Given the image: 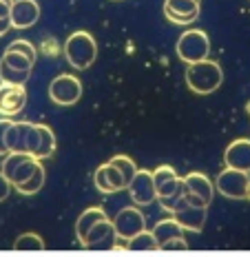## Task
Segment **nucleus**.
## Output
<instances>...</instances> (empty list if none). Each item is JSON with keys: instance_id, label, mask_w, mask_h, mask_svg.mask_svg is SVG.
Listing matches in <instances>:
<instances>
[{"instance_id": "obj_1", "label": "nucleus", "mask_w": 250, "mask_h": 257, "mask_svg": "<svg viewBox=\"0 0 250 257\" xmlns=\"http://www.w3.org/2000/svg\"><path fill=\"white\" fill-rule=\"evenodd\" d=\"M224 82V71L221 64L206 58V60L193 62L186 67V84L193 93L199 95H208L212 91H217Z\"/></svg>"}, {"instance_id": "obj_2", "label": "nucleus", "mask_w": 250, "mask_h": 257, "mask_svg": "<svg viewBox=\"0 0 250 257\" xmlns=\"http://www.w3.org/2000/svg\"><path fill=\"white\" fill-rule=\"evenodd\" d=\"M65 58L73 69H89L98 58V42L89 31H73L65 42Z\"/></svg>"}, {"instance_id": "obj_3", "label": "nucleus", "mask_w": 250, "mask_h": 257, "mask_svg": "<svg viewBox=\"0 0 250 257\" xmlns=\"http://www.w3.org/2000/svg\"><path fill=\"white\" fill-rule=\"evenodd\" d=\"M177 58L186 64H193L199 60H206L210 56V38L201 29H188L177 38L175 45Z\"/></svg>"}, {"instance_id": "obj_4", "label": "nucleus", "mask_w": 250, "mask_h": 257, "mask_svg": "<svg viewBox=\"0 0 250 257\" xmlns=\"http://www.w3.org/2000/svg\"><path fill=\"white\" fill-rule=\"evenodd\" d=\"M40 160L36 158L34 153H20V151H12V153H7L5 155V160H3V173L7 175L9 180H12V184L14 186H18V184H23V182H27L31 178V175L38 171L40 167Z\"/></svg>"}, {"instance_id": "obj_5", "label": "nucleus", "mask_w": 250, "mask_h": 257, "mask_svg": "<svg viewBox=\"0 0 250 257\" xmlns=\"http://www.w3.org/2000/svg\"><path fill=\"white\" fill-rule=\"evenodd\" d=\"M217 193H221L228 200H250V182L248 171L226 167L215 180Z\"/></svg>"}, {"instance_id": "obj_6", "label": "nucleus", "mask_w": 250, "mask_h": 257, "mask_svg": "<svg viewBox=\"0 0 250 257\" xmlns=\"http://www.w3.org/2000/svg\"><path fill=\"white\" fill-rule=\"evenodd\" d=\"M215 182L201 171H190L184 178V193L188 197V204L193 206H210L212 195H215Z\"/></svg>"}, {"instance_id": "obj_7", "label": "nucleus", "mask_w": 250, "mask_h": 257, "mask_svg": "<svg viewBox=\"0 0 250 257\" xmlns=\"http://www.w3.org/2000/svg\"><path fill=\"white\" fill-rule=\"evenodd\" d=\"M49 98L58 106H73L82 98V82L71 73H60L58 78L51 80Z\"/></svg>"}, {"instance_id": "obj_8", "label": "nucleus", "mask_w": 250, "mask_h": 257, "mask_svg": "<svg viewBox=\"0 0 250 257\" xmlns=\"http://www.w3.org/2000/svg\"><path fill=\"white\" fill-rule=\"evenodd\" d=\"M118 233H115L113 219L104 217L100 219L98 224H93V228L80 239V244L89 250H111L115 248V242H118Z\"/></svg>"}, {"instance_id": "obj_9", "label": "nucleus", "mask_w": 250, "mask_h": 257, "mask_svg": "<svg viewBox=\"0 0 250 257\" xmlns=\"http://www.w3.org/2000/svg\"><path fill=\"white\" fill-rule=\"evenodd\" d=\"M131 200L137 206H151L157 200V189H155V180H153V171L146 169H137V173L133 175V180L126 186Z\"/></svg>"}, {"instance_id": "obj_10", "label": "nucleus", "mask_w": 250, "mask_h": 257, "mask_svg": "<svg viewBox=\"0 0 250 257\" xmlns=\"http://www.w3.org/2000/svg\"><path fill=\"white\" fill-rule=\"evenodd\" d=\"M113 226H115V233L122 242L126 244V239H131L133 235L142 233L146 228V219L142 215V211L135 206H124L118 211V215L113 217Z\"/></svg>"}, {"instance_id": "obj_11", "label": "nucleus", "mask_w": 250, "mask_h": 257, "mask_svg": "<svg viewBox=\"0 0 250 257\" xmlns=\"http://www.w3.org/2000/svg\"><path fill=\"white\" fill-rule=\"evenodd\" d=\"M27 106V89L25 84L0 82V115L14 117Z\"/></svg>"}, {"instance_id": "obj_12", "label": "nucleus", "mask_w": 250, "mask_h": 257, "mask_svg": "<svg viewBox=\"0 0 250 257\" xmlns=\"http://www.w3.org/2000/svg\"><path fill=\"white\" fill-rule=\"evenodd\" d=\"M93 184H95V189H98L100 193H120V191H124L126 186V180H124V175H122V171L115 167V164H111V162H104V164H100L98 169H95V173H93Z\"/></svg>"}, {"instance_id": "obj_13", "label": "nucleus", "mask_w": 250, "mask_h": 257, "mask_svg": "<svg viewBox=\"0 0 250 257\" xmlns=\"http://www.w3.org/2000/svg\"><path fill=\"white\" fill-rule=\"evenodd\" d=\"M164 16L173 25H190L199 18V0H164Z\"/></svg>"}, {"instance_id": "obj_14", "label": "nucleus", "mask_w": 250, "mask_h": 257, "mask_svg": "<svg viewBox=\"0 0 250 257\" xmlns=\"http://www.w3.org/2000/svg\"><path fill=\"white\" fill-rule=\"evenodd\" d=\"M12 25L14 29H29L38 23L40 18V5L36 0H14L12 5Z\"/></svg>"}, {"instance_id": "obj_15", "label": "nucleus", "mask_w": 250, "mask_h": 257, "mask_svg": "<svg viewBox=\"0 0 250 257\" xmlns=\"http://www.w3.org/2000/svg\"><path fill=\"white\" fill-rule=\"evenodd\" d=\"M153 180H155V189H157V200L159 197L173 195V193L184 189V178H179L177 171L168 164H162L153 171Z\"/></svg>"}, {"instance_id": "obj_16", "label": "nucleus", "mask_w": 250, "mask_h": 257, "mask_svg": "<svg viewBox=\"0 0 250 257\" xmlns=\"http://www.w3.org/2000/svg\"><path fill=\"white\" fill-rule=\"evenodd\" d=\"M224 162H226V167H232V169H241V171L250 169V140L248 138H239V140L228 144L224 151Z\"/></svg>"}, {"instance_id": "obj_17", "label": "nucleus", "mask_w": 250, "mask_h": 257, "mask_svg": "<svg viewBox=\"0 0 250 257\" xmlns=\"http://www.w3.org/2000/svg\"><path fill=\"white\" fill-rule=\"evenodd\" d=\"M34 131L31 122H12L7 131V147L9 153L12 151H20V153H29V138Z\"/></svg>"}, {"instance_id": "obj_18", "label": "nucleus", "mask_w": 250, "mask_h": 257, "mask_svg": "<svg viewBox=\"0 0 250 257\" xmlns=\"http://www.w3.org/2000/svg\"><path fill=\"white\" fill-rule=\"evenodd\" d=\"M173 217L177 219L179 224L186 228V231H193V233H199L201 228H204V224H206V206H193V204H188V206H184L182 211H177V213H173Z\"/></svg>"}, {"instance_id": "obj_19", "label": "nucleus", "mask_w": 250, "mask_h": 257, "mask_svg": "<svg viewBox=\"0 0 250 257\" xmlns=\"http://www.w3.org/2000/svg\"><path fill=\"white\" fill-rule=\"evenodd\" d=\"M104 217H106V213H104L102 206H91V208H87V211L80 213V217H78V222H76L78 242H80V239H82L89 231H91L93 224H98L100 219H104Z\"/></svg>"}, {"instance_id": "obj_20", "label": "nucleus", "mask_w": 250, "mask_h": 257, "mask_svg": "<svg viewBox=\"0 0 250 257\" xmlns=\"http://www.w3.org/2000/svg\"><path fill=\"white\" fill-rule=\"evenodd\" d=\"M184 231H186V228L177 222V219H175V217H168V219H162V222L155 224V228H153V235H155L157 244L162 246L164 242H168V239L184 235Z\"/></svg>"}, {"instance_id": "obj_21", "label": "nucleus", "mask_w": 250, "mask_h": 257, "mask_svg": "<svg viewBox=\"0 0 250 257\" xmlns=\"http://www.w3.org/2000/svg\"><path fill=\"white\" fill-rule=\"evenodd\" d=\"M126 250H159V244L155 239L153 231H142L137 235H133L131 239H126Z\"/></svg>"}, {"instance_id": "obj_22", "label": "nucleus", "mask_w": 250, "mask_h": 257, "mask_svg": "<svg viewBox=\"0 0 250 257\" xmlns=\"http://www.w3.org/2000/svg\"><path fill=\"white\" fill-rule=\"evenodd\" d=\"M38 128H40V147L36 151V158L47 160L56 153V136H53V128L47 124H38Z\"/></svg>"}, {"instance_id": "obj_23", "label": "nucleus", "mask_w": 250, "mask_h": 257, "mask_svg": "<svg viewBox=\"0 0 250 257\" xmlns=\"http://www.w3.org/2000/svg\"><path fill=\"white\" fill-rule=\"evenodd\" d=\"M0 60L7 62L9 67L18 69V71H27V73H31V69H34V64H36L29 56H25V53H20V51H12V49H5Z\"/></svg>"}, {"instance_id": "obj_24", "label": "nucleus", "mask_w": 250, "mask_h": 257, "mask_svg": "<svg viewBox=\"0 0 250 257\" xmlns=\"http://www.w3.org/2000/svg\"><path fill=\"white\" fill-rule=\"evenodd\" d=\"M42 186H45V167H38V171H36L34 175H31L27 182H23V184H18V186H14L16 191L20 193V195H36Z\"/></svg>"}, {"instance_id": "obj_25", "label": "nucleus", "mask_w": 250, "mask_h": 257, "mask_svg": "<svg viewBox=\"0 0 250 257\" xmlns=\"http://www.w3.org/2000/svg\"><path fill=\"white\" fill-rule=\"evenodd\" d=\"M159 204H162L164 211H168V213H171V215H173V213L182 211L184 206H188V197H186V193H184V189H182V191L173 193V195L159 197Z\"/></svg>"}, {"instance_id": "obj_26", "label": "nucleus", "mask_w": 250, "mask_h": 257, "mask_svg": "<svg viewBox=\"0 0 250 257\" xmlns=\"http://www.w3.org/2000/svg\"><path fill=\"white\" fill-rule=\"evenodd\" d=\"M14 248L16 250H42L45 248V239L36 233H23L20 237H16Z\"/></svg>"}, {"instance_id": "obj_27", "label": "nucleus", "mask_w": 250, "mask_h": 257, "mask_svg": "<svg viewBox=\"0 0 250 257\" xmlns=\"http://www.w3.org/2000/svg\"><path fill=\"white\" fill-rule=\"evenodd\" d=\"M31 73L27 71H18V69L9 67L7 62L0 60V82H14V84H27Z\"/></svg>"}, {"instance_id": "obj_28", "label": "nucleus", "mask_w": 250, "mask_h": 257, "mask_svg": "<svg viewBox=\"0 0 250 257\" xmlns=\"http://www.w3.org/2000/svg\"><path fill=\"white\" fill-rule=\"evenodd\" d=\"M111 164H115L120 171H122V175H124V180H126V184L133 180V175L137 173V167H135V162L129 158V155H122V153H118V155H113V158L109 160Z\"/></svg>"}, {"instance_id": "obj_29", "label": "nucleus", "mask_w": 250, "mask_h": 257, "mask_svg": "<svg viewBox=\"0 0 250 257\" xmlns=\"http://www.w3.org/2000/svg\"><path fill=\"white\" fill-rule=\"evenodd\" d=\"M7 49H12V51H20V53H25V56H29L31 60L36 62V47L31 45L29 40H14L12 45L7 47Z\"/></svg>"}, {"instance_id": "obj_30", "label": "nucleus", "mask_w": 250, "mask_h": 257, "mask_svg": "<svg viewBox=\"0 0 250 257\" xmlns=\"http://www.w3.org/2000/svg\"><path fill=\"white\" fill-rule=\"evenodd\" d=\"M12 122L14 120H9V117H0V155H7L9 153V147H7V131H9V126H12Z\"/></svg>"}, {"instance_id": "obj_31", "label": "nucleus", "mask_w": 250, "mask_h": 257, "mask_svg": "<svg viewBox=\"0 0 250 257\" xmlns=\"http://www.w3.org/2000/svg\"><path fill=\"white\" fill-rule=\"evenodd\" d=\"M159 250H188V242L184 239V235H179V237H173V239H168V242H164L159 246Z\"/></svg>"}, {"instance_id": "obj_32", "label": "nucleus", "mask_w": 250, "mask_h": 257, "mask_svg": "<svg viewBox=\"0 0 250 257\" xmlns=\"http://www.w3.org/2000/svg\"><path fill=\"white\" fill-rule=\"evenodd\" d=\"M14 189V184H12V180L7 178V175L0 171V202H5L9 197V193H12Z\"/></svg>"}, {"instance_id": "obj_33", "label": "nucleus", "mask_w": 250, "mask_h": 257, "mask_svg": "<svg viewBox=\"0 0 250 257\" xmlns=\"http://www.w3.org/2000/svg\"><path fill=\"white\" fill-rule=\"evenodd\" d=\"M12 5L14 0H0V18H9L12 16Z\"/></svg>"}, {"instance_id": "obj_34", "label": "nucleus", "mask_w": 250, "mask_h": 257, "mask_svg": "<svg viewBox=\"0 0 250 257\" xmlns=\"http://www.w3.org/2000/svg\"><path fill=\"white\" fill-rule=\"evenodd\" d=\"M9 29H14L12 18H0V36H5Z\"/></svg>"}, {"instance_id": "obj_35", "label": "nucleus", "mask_w": 250, "mask_h": 257, "mask_svg": "<svg viewBox=\"0 0 250 257\" xmlns=\"http://www.w3.org/2000/svg\"><path fill=\"white\" fill-rule=\"evenodd\" d=\"M248 182H250V169H248Z\"/></svg>"}, {"instance_id": "obj_36", "label": "nucleus", "mask_w": 250, "mask_h": 257, "mask_svg": "<svg viewBox=\"0 0 250 257\" xmlns=\"http://www.w3.org/2000/svg\"><path fill=\"white\" fill-rule=\"evenodd\" d=\"M248 115H250V104H248Z\"/></svg>"}]
</instances>
